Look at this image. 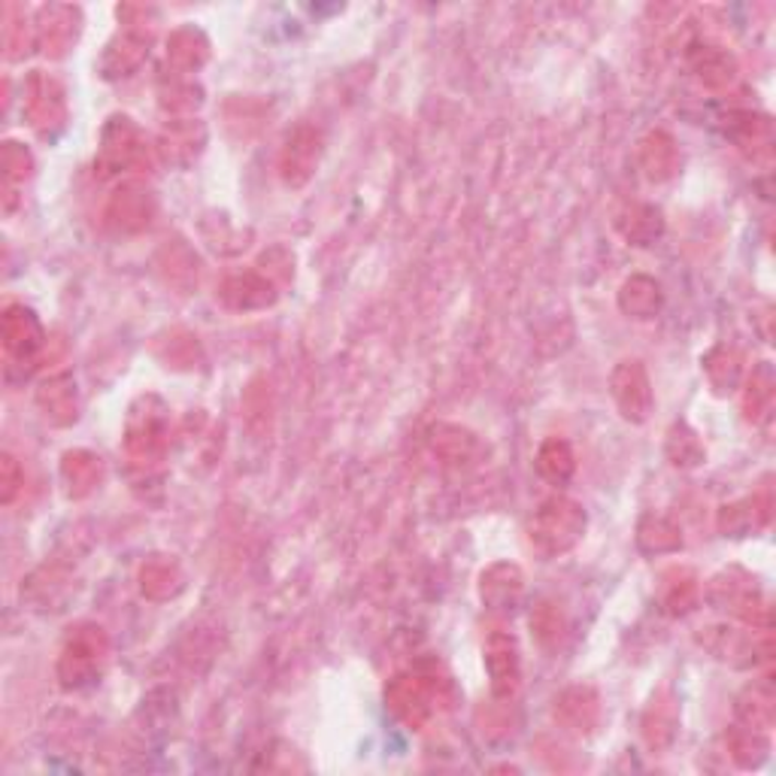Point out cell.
I'll use <instances>...</instances> for the list:
<instances>
[{"instance_id":"1","label":"cell","mask_w":776,"mask_h":776,"mask_svg":"<svg viewBox=\"0 0 776 776\" xmlns=\"http://www.w3.org/2000/svg\"><path fill=\"white\" fill-rule=\"evenodd\" d=\"M104 658V634L100 628H82L64 646L61 661H58V677L64 689H80L85 682L95 680L97 668Z\"/></svg>"},{"instance_id":"2","label":"cell","mask_w":776,"mask_h":776,"mask_svg":"<svg viewBox=\"0 0 776 776\" xmlns=\"http://www.w3.org/2000/svg\"><path fill=\"white\" fill-rule=\"evenodd\" d=\"M586 528V513L571 501H549L544 504V510L537 513L534 522V540L540 546H546L549 552H564L568 546H573L580 540V534Z\"/></svg>"},{"instance_id":"3","label":"cell","mask_w":776,"mask_h":776,"mask_svg":"<svg viewBox=\"0 0 776 776\" xmlns=\"http://www.w3.org/2000/svg\"><path fill=\"white\" fill-rule=\"evenodd\" d=\"M0 331H3V353H7L10 368L13 365L25 368V361H34V355L40 353L43 343H46L40 319L34 315V310H27L25 303H10L3 310Z\"/></svg>"},{"instance_id":"4","label":"cell","mask_w":776,"mask_h":776,"mask_svg":"<svg viewBox=\"0 0 776 776\" xmlns=\"http://www.w3.org/2000/svg\"><path fill=\"white\" fill-rule=\"evenodd\" d=\"M22 112H27V122L31 128L43 136H52L55 128H64V95L52 80L46 76H31L27 82V100Z\"/></svg>"},{"instance_id":"5","label":"cell","mask_w":776,"mask_h":776,"mask_svg":"<svg viewBox=\"0 0 776 776\" xmlns=\"http://www.w3.org/2000/svg\"><path fill=\"white\" fill-rule=\"evenodd\" d=\"M613 395L622 407V416L631 422H643L653 407V392L641 361H622L613 373Z\"/></svg>"},{"instance_id":"6","label":"cell","mask_w":776,"mask_h":776,"mask_svg":"<svg viewBox=\"0 0 776 776\" xmlns=\"http://www.w3.org/2000/svg\"><path fill=\"white\" fill-rule=\"evenodd\" d=\"M152 397H146V413L131 409L128 422V452L136 458H155L164 450V409H150Z\"/></svg>"},{"instance_id":"7","label":"cell","mask_w":776,"mask_h":776,"mask_svg":"<svg viewBox=\"0 0 776 776\" xmlns=\"http://www.w3.org/2000/svg\"><path fill=\"white\" fill-rule=\"evenodd\" d=\"M486 661H489L491 685L498 695H513L518 685V653L516 641L506 637V634H494L486 646Z\"/></svg>"},{"instance_id":"8","label":"cell","mask_w":776,"mask_h":776,"mask_svg":"<svg viewBox=\"0 0 776 776\" xmlns=\"http://www.w3.org/2000/svg\"><path fill=\"white\" fill-rule=\"evenodd\" d=\"M37 401L46 419H52L55 425H70L76 419V385L70 377H52L49 382H43Z\"/></svg>"},{"instance_id":"9","label":"cell","mask_w":776,"mask_h":776,"mask_svg":"<svg viewBox=\"0 0 776 776\" xmlns=\"http://www.w3.org/2000/svg\"><path fill=\"white\" fill-rule=\"evenodd\" d=\"M556 716L573 731H588L592 725L598 723V697L592 695L588 689H573L561 697Z\"/></svg>"},{"instance_id":"10","label":"cell","mask_w":776,"mask_h":776,"mask_svg":"<svg viewBox=\"0 0 776 776\" xmlns=\"http://www.w3.org/2000/svg\"><path fill=\"white\" fill-rule=\"evenodd\" d=\"M100 458L88 455V452H68L64 464H61V477L68 482V491L73 498H80L85 491H92L100 477Z\"/></svg>"},{"instance_id":"11","label":"cell","mask_w":776,"mask_h":776,"mask_svg":"<svg viewBox=\"0 0 776 776\" xmlns=\"http://www.w3.org/2000/svg\"><path fill=\"white\" fill-rule=\"evenodd\" d=\"M389 704L401 719H407L413 725H422L428 716V704H425V689L413 680H397L389 692Z\"/></svg>"},{"instance_id":"12","label":"cell","mask_w":776,"mask_h":776,"mask_svg":"<svg viewBox=\"0 0 776 776\" xmlns=\"http://www.w3.org/2000/svg\"><path fill=\"white\" fill-rule=\"evenodd\" d=\"M315 158H319V136L298 134L295 140H288L286 164H283L288 182H303L310 177Z\"/></svg>"},{"instance_id":"13","label":"cell","mask_w":776,"mask_h":776,"mask_svg":"<svg viewBox=\"0 0 776 776\" xmlns=\"http://www.w3.org/2000/svg\"><path fill=\"white\" fill-rule=\"evenodd\" d=\"M537 467H540V474L552 479V482H564V479L573 474L571 446L561 443V440H549L544 450H540V462H537Z\"/></svg>"},{"instance_id":"14","label":"cell","mask_w":776,"mask_h":776,"mask_svg":"<svg viewBox=\"0 0 776 776\" xmlns=\"http://www.w3.org/2000/svg\"><path fill=\"white\" fill-rule=\"evenodd\" d=\"M0 164H3V182H7V189L25 186V179L31 177V167H34L31 152H27L22 143H15V140L3 143V158H0Z\"/></svg>"},{"instance_id":"15","label":"cell","mask_w":776,"mask_h":776,"mask_svg":"<svg viewBox=\"0 0 776 776\" xmlns=\"http://www.w3.org/2000/svg\"><path fill=\"white\" fill-rule=\"evenodd\" d=\"M0 482H3V494H0V501L10 506L15 501V491L22 489V482H25V474H22V467H19V462H15L10 452L0 458Z\"/></svg>"}]
</instances>
